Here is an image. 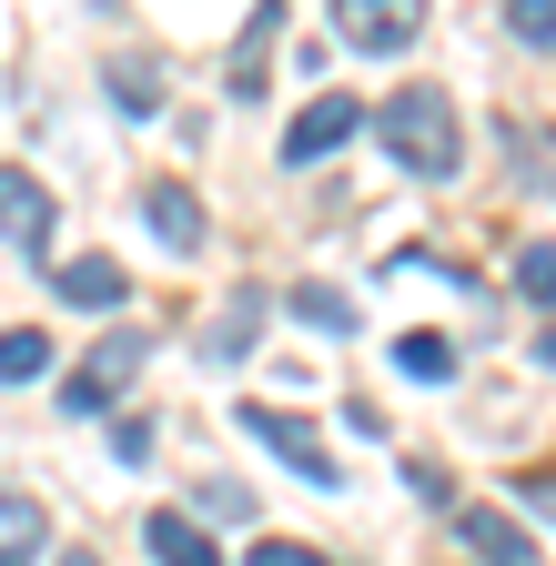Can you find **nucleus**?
I'll return each mask as SVG.
<instances>
[{
  "label": "nucleus",
  "instance_id": "nucleus-1",
  "mask_svg": "<svg viewBox=\"0 0 556 566\" xmlns=\"http://www.w3.org/2000/svg\"><path fill=\"white\" fill-rule=\"evenodd\" d=\"M375 142L415 172V182H445L465 163V132H455V92L445 82H405L385 112H375Z\"/></svg>",
  "mask_w": 556,
  "mask_h": 566
},
{
  "label": "nucleus",
  "instance_id": "nucleus-2",
  "mask_svg": "<svg viewBox=\"0 0 556 566\" xmlns=\"http://www.w3.org/2000/svg\"><path fill=\"white\" fill-rule=\"evenodd\" d=\"M143 354H153V334H143V324H112V334L82 354V365L61 375V415H112V405H122V385L143 375Z\"/></svg>",
  "mask_w": 556,
  "mask_h": 566
},
{
  "label": "nucleus",
  "instance_id": "nucleus-3",
  "mask_svg": "<svg viewBox=\"0 0 556 566\" xmlns=\"http://www.w3.org/2000/svg\"><path fill=\"white\" fill-rule=\"evenodd\" d=\"M233 424H243V436H263L273 455H284L304 485H344V465H334V446L314 436V424L304 415H284V405H233Z\"/></svg>",
  "mask_w": 556,
  "mask_h": 566
},
{
  "label": "nucleus",
  "instance_id": "nucleus-4",
  "mask_svg": "<svg viewBox=\"0 0 556 566\" xmlns=\"http://www.w3.org/2000/svg\"><path fill=\"white\" fill-rule=\"evenodd\" d=\"M51 233H61V202H51V182H41V172H21V163H0V243L41 253Z\"/></svg>",
  "mask_w": 556,
  "mask_h": 566
},
{
  "label": "nucleus",
  "instance_id": "nucleus-5",
  "mask_svg": "<svg viewBox=\"0 0 556 566\" xmlns=\"http://www.w3.org/2000/svg\"><path fill=\"white\" fill-rule=\"evenodd\" d=\"M426 31V0H334V41L355 51H405Z\"/></svg>",
  "mask_w": 556,
  "mask_h": 566
},
{
  "label": "nucleus",
  "instance_id": "nucleus-6",
  "mask_svg": "<svg viewBox=\"0 0 556 566\" xmlns=\"http://www.w3.org/2000/svg\"><path fill=\"white\" fill-rule=\"evenodd\" d=\"M355 132H365V112H355V102H344V92H314V102L294 112V132H284V163H304V172H314V163H324V153H344Z\"/></svg>",
  "mask_w": 556,
  "mask_h": 566
},
{
  "label": "nucleus",
  "instance_id": "nucleus-7",
  "mask_svg": "<svg viewBox=\"0 0 556 566\" xmlns=\"http://www.w3.org/2000/svg\"><path fill=\"white\" fill-rule=\"evenodd\" d=\"M143 223L162 253H202V192L192 182H143Z\"/></svg>",
  "mask_w": 556,
  "mask_h": 566
},
{
  "label": "nucleus",
  "instance_id": "nucleus-8",
  "mask_svg": "<svg viewBox=\"0 0 556 566\" xmlns=\"http://www.w3.org/2000/svg\"><path fill=\"white\" fill-rule=\"evenodd\" d=\"M143 546H153V566H223L213 526L182 516V506H153V516H143Z\"/></svg>",
  "mask_w": 556,
  "mask_h": 566
},
{
  "label": "nucleus",
  "instance_id": "nucleus-9",
  "mask_svg": "<svg viewBox=\"0 0 556 566\" xmlns=\"http://www.w3.org/2000/svg\"><path fill=\"white\" fill-rule=\"evenodd\" d=\"M51 283H61V304H82V314H122V304H132V273H122L112 253H72Z\"/></svg>",
  "mask_w": 556,
  "mask_h": 566
},
{
  "label": "nucleus",
  "instance_id": "nucleus-10",
  "mask_svg": "<svg viewBox=\"0 0 556 566\" xmlns=\"http://www.w3.org/2000/svg\"><path fill=\"white\" fill-rule=\"evenodd\" d=\"M0 566H51V516L21 485H0Z\"/></svg>",
  "mask_w": 556,
  "mask_h": 566
},
{
  "label": "nucleus",
  "instance_id": "nucleus-11",
  "mask_svg": "<svg viewBox=\"0 0 556 566\" xmlns=\"http://www.w3.org/2000/svg\"><path fill=\"white\" fill-rule=\"evenodd\" d=\"M455 546H465L475 566H536V546H526L496 506H455Z\"/></svg>",
  "mask_w": 556,
  "mask_h": 566
},
{
  "label": "nucleus",
  "instance_id": "nucleus-12",
  "mask_svg": "<svg viewBox=\"0 0 556 566\" xmlns=\"http://www.w3.org/2000/svg\"><path fill=\"white\" fill-rule=\"evenodd\" d=\"M284 41V0H253V21H243V41H233V102H253L263 92V51Z\"/></svg>",
  "mask_w": 556,
  "mask_h": 566
},
{
  "label": "nucleus",
  "instance_id": "nucleus-13",
  "mask_svg": "<svg viewBox=\"0 0 556 566\" xmlns=\"http://www.w3.org/2000/svg\"><path fill=\"white\" fill-rule=\"evenodd\" d=\"M253 334H263V294H233L223 324L202 334V354H213V365H233V354H253Z\"/></svg>",
  "mask_w": 556,
  "mask_h": 566
},
{
  "label": "nucleus",
  "instance_id": "nucleus-14",
  "mask_svg": "<svg viewBox=\"0 0 556 566\" xmlns=\"http://www.w3.org/2000/svg\"><path fill=\"white\" fill-rule=\"evenodd\" d=\"M395 375L445 385V375H455V344H445V334H395Z\"/></svg>",
  "mask_w": 556,
  "mask_h": 566
},
{
  "label": "nucleus",
  "instance_id": "nucleus-15",
  "mask_svg": "<svg viewBox=\"0 0 556 566\" xmlns=\"http://www.w3.org/2000/svg\"><path fill=\"white\" fill-rule=\"evenodd\" d=\"M31 375H51V334L11 324V334H0V385H31Z\"/></svg>",
  "mask_w": 556,
  "mask_h": 566
},
{
  "label": "nucleus",
  "instance_id": "nucleus-16",
  "mask_svg": "<svg viewBox=\"0 0 556 566\" xmlns=\"http://www.w3.org/2000/svg\"><path fill=\"white\" fill-rule=\"evenodd\" d=\"M294 314H304L314 334H355V304H344L334 283H294Z\"/></svg>",
  "mask_w": 556,
  "mask_h": 566
},
{
  "label": "nucleus",
  "instance_id": "nucleus-17",
  "mask_svg": "<svg viewBox=\"0 0 556 566\" xmlns=\"http://www.w3.org/2000/svg\"><path fill=\"white\" fill-rule=\"evenodd\" d=\"M192 516H202V526H223V516H233V526H253V485H233V475H213V485H202V495H192Z\"/></svg>",
  "mask_w": 556,
  "mask_h": 566
},
{
  "label": "nucleus",
  "instance_id": "nucleus-18",
  "mask_svg": "<svg viewBox=\"0 0 556 566\" xmlns=\"http://www.w3.org/2000/svg\"><path fill=\"white\" fill-rule=\"evenodd\" d=\"M112 102H122V112H162V71H143V61H112Z\"/></svg>",
  "mask_w": 556,
  "mask_h": 566
},
{
  "label": "nucleus",
  "instance_id": "nucleus-19",
  "mask_svg": "<svg viewBox=\"0 0 556 566\" xmlns=\"http://www.w3.org/2000/svg\"><path fill=\"white\" fill-rule=\"evenodd\" d=\"M506 31L526 51H556V0H506Z\"/></svg>",
  "mask_w": 556,
  "mask_h": 566
},
{
  "label": "nucleus",
  "instance_id": "nucleus-20",
  "mask_svg": "<svg viewBox=\"0 0 556 566\" xmlns=\"http://www.w3.org/2000/svg\"><path fill=\"white\" fill-rule=\"evenodd\" d=\"M516 283H526L536 304H556V243H526V253H516Z\"/></svg>",
  "mask_w": 556,
  "mask_h": 566
},
{
  "label": "nucleus",
  "instance_id": "nucleus-21",
  "mask_svg": "<svg viewBox=\"0 0 556 566\" xmlns=\"http://www.w3.org/2000/svg\"><path fill=\"white\" fill-rule=\"evenodd\" d=\"M405 485H415V495H426V506H455V475H445L436 455H405Z\"/></svg>",
  "mask_w": 556,
  "mask_h": 566
},
{
  "label": "nucleus",
  "instance_id": "nucleus-22",
  "mask_svg": "<svg viewBox=\"0 0 556 566\" xmlns=\"http://www.w3.org/2000/svg\"><path fill=\"white\" fill-rule=\"evenodd\" d=\"M243 566H324V556H314V546H294V536H263Z\"/></svg>",
  "mask_w": 556,
  "mask_h": 566
},
{
  "label": "nucleus",
  "instance_id": "nucleus-23",
  "mask_svg": "<svg viewBox=\"0 0 556 566\" xmlns=\"http://www.w3.org/2000/svg\"><path fill=\"white\" fill-rule=\"evenodd\" d=\"M112 455H122V465H153V424H143V415H132V424H122V436H112Z\"/></svg>",
  "mask_w": 556,
  "mask_h": 566
},
{
  "label": "nucleus",
  "instance_id": "nucleus-24",
  "mask_svg": "<svg viewBox=\"0 0 556 566\" xmlns=\"http://www.w3.org/2000/svg\"><path fill=\"white\" fill-rule=\"evenodd\" d=\"M61 566H92V556H82V546H72V556H61Z\"/></svg>",
  "mask_w": 556,
  "mask_h": 566
}]
</instances>
